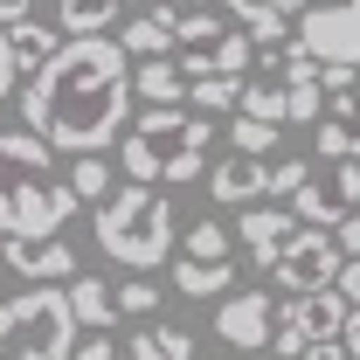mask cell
<instances>
[{"instance_id": "obj_36", "label": "cell", "mask_w": 360, "mask_h": 360, "mask_svg": "<svg viewBox=\"0 0 360 360\" xmlns=\"http://www.w3.org/2000/svg\"><path fill=\"white\" fill-rule=\"evenodd\" d=\"M14 77H21V70H14V56H7V28H0V97L14 90Z\"/></svg>"}, {"instance_id": "obj_1", "label": "cell", "mask_w": 360, "mask_h": 360, "mask_svg": "<svg viewBox=\"0 0 360 360\" xmlns=\"http://www.w3.org/2000/svg\"><path fill=\"white\" fill-rule=\"evenodd\" d=\"M132 56L118 49V35H63L21 90L28 132L56 153H104L132 125Z\"/></svg>"}, {"instance_id": "obj_33", "label": "cell", "mask_w": 360, "mask_h": 360, "mask_svg": "<svg viewBox=\"0 0 360 360\" xmlns=\"http://www.w3.org/2000/svg\"><path fill=\"white\" fill-rule=\"evenodd\" d=\"M298 360H354V347H347V340H312Z\"/></svg>"}, {"instance_id": "obj_29", "label": "cell", "mask_w": 360, "mask_h": 360, "mask_svg": "<svg viewBox=\"0 0 360 360\" xmlns=\"http://www.w3.org/2000/svg\"><path fill=\"white\" fill-rule=\"evenodd\" d=\"M264 174H270V194H277V201H291V194L312 180V160H270Z\"/></svg>"}, {"instance_id": "obj_12", "label": "cell", "mask_w": 360, "mask_h": 360, "mask_svg": "<svg viewBox=\"0 0 360 360\" xmlns=\"http://www.w3.org/2000/svg\"><path fill=\"white\" fill-rule=\"evenodd\" d=\"M298 229H305V222H298L291 208H264V201H250V208H243V222L229 229V236L250 250V264H257V270H270L277 257H284V243H291Z\"/></svg>"}, {"instance_id": "obj_24", "label": "cell", "mask_w": 360, "mask_h": 360, "mask_svg": "<svg viewBox=\"0 0 360 360\" xmlns=\"http://www.w3.org/2000/svg\"><path fill=\"white\" fill-rule=\"evenodd\" d=\"M70 187H77V201H90V208H97V201H104V194H111V160H104V153H70Z\"/></svg>"}, {"instance_id": "obj_8", "label": "cell", "mask_w": 360, "mask_h": 360, "mask_svg": "<svg viewBox=\"0 0 360 360\" xmlns=\"http://www.w3.org/2000/svg\"><path fill=\"white\" fill-rule=\"evenodd\" d=\"M354 208H360V160H333V174L312 167V180L291 194V215L305 229H333L340 215H354Z\"/></svg>"}, {"instance_id": "obj_9", "label": "cell", "mask_w": 360, "mask_h": 360, "mask_svg": "<svg viewBox=\"0 0 360 360\" xmlns=\"http://www.w3.org/2000/svg\"><path fill=\"white\" fill-rule=\"evenodd\" d=\"M0 264L14 270V277H28V284H70L77 277V243L63 236V229H35V236H0Z\"/></svg>"}, {"instance_id": "obj_26", "label": "cell", "mask_w": 360, "mask_h": 360, "mask_svg": "<svg viewBox=\"0 0 360 360\" xmlns=\"http://www.w3.org/2000/svg\"><path fill=\"white\" fill-rule=\"evenodd\" d=\"M180 257L222 264V257H229V229H222V222H187V243H180Z\"/></svg>"}, {"instance_id": "obj_15", "label": "cell", "mask_w": 360, "mask_h": 360, "mask_svg": "<svg viewBox=\"0 0 360 360\" xmlns=\"http://www.w3.org/2000/svg\"><path fill=\"white\" fill-rule=\"evenodd\" d=\"M63 291H70V312H77L84 333H111V319H118V291H111V277H84V270H77Z\"/></svg>"}, {"instance_id": "obj_21", "label": "cell", "mask_w": 360, "mask_h": 360, "mask_svg": "<svg viewBox=\"0 0 360 360\" xmlns=\"http://www.w3.org/2000/svg\"><path fill=\"white\" fill-rule=\"evenodd\" d=\"M7 56H14V70H28V77H35L49 56H56V21H35V14H28V21H14V28H7Z\"/></svg>"}, {"instance_id": "obj_22", "label": "cell", "mask_w": 360, "mask_h": 360, "mask_svg": "<svg viewBox=\"0 0 360 360\" xmlns=\"http://www.w3.org/2000/svg\"><path fill=\"white\" fill-rule=\"evenodd\" d=\"M243 84H250V77H229V70H215V77H194V84H187V104H194L201 118H229V111L243 104Z\"/></svg>"}, {"instance_id": "obj_30", "label": "cell", "mask_w": 360, "mask_h": 360, "mask_svg": "<svg viewBox=\"0 0 360 360\" xmlns=\"http://www.w3.org/2000/svg\"><path fill=\"white\" fill-rule=\"evenodd\" d=\"M153 305H160V284H146V277L118 284V319H153Z\"/></svg>"}, {"instance_id": "obj_28", "label": "cell", "mask_w": 360, "mask_h": 360, "mask_svg": "<svg viewBox=\"0 0 360 360\" xmlns=\"http://www.w3.org/2000/svg\"><path fill=\"white\" fill-rule=\"evenodd\" d=\"M243 118H270V125H284V84H243V104H236Z\"/></svg>"}, {"instance_id": "obj_32", "label": "cell", "mask_w": 360, "mask_h": 360, "mask_svg": "<svg viewBox=\"0 0 360 360\" xmlns=\"http://www.w3.org/2000/svg\"><path fill=\"white\" fill-rule=\"evenodd\" d=\"M333 243H340V257H360V208L333 222Z\"/></svg>"}, {"instance_id": "obj_11", "label": "cell", "mask_w": 360, "mask_h": 360, "mask_svg": "<svg viewBox=\"0 0 360 360\" xmlns=\"http://www.w3.org/2000/svg\"><path fill=\"white\" fill-rule=\"evenodd\" d=\"M270 312H277V298L250 284V291H236V298L215 305V340L236 347V354H264L270 347Z\"/></svg>"}, {"instance_id": "obj_40", "label": "cell", "mask_w": 360, "mask_h": 360, "mask_svg": "<svg viewBox=\"0 0 360 360\" xmlns=\"http://www.w3.org/2000/svg\"><path fill=\"white\" fill-rule=\"evenodd\" d=\"M146 7H167V0H146Z\"/></svg>"}, {"instance_id": "obj_7", "label": "cell", "mask_w": 360, "mask_h": 360, "mask_svg": "<svg viewBox=\"0 0 360 360\" xmlns=\"http://www.w3.org/2000/svg\"><path fill=\"white\" fill-rule=\"evenodd\" d=\"M298 42L333 70H360V0H333V7H305L298 14Z\"/></svg>"}, {"instance_id": "obj_5", "label": "cell", "mask_w": 360, "mask_h": 360, "mask_svg": "<svg viewBox=\"0 0 360 360\" xmlns=\"http://www.w3.org/2000/svg\"><path fill=\"white\" fill-rule=\"evenodd\" d=\"M84 340V326L70 312L63 284H28L14 298H0V360H70Z\"/></svg>"}, {"instance_id": "obj_25", "label": "cell", "mask_w": 360, "mask_h": 360, "mask_svg": "<svg viewBox=\"0 0 360 360\" xmlns=\"http://www.w3.org/2000/svg\"><path fill=\"white\" fill-rule=\"evenodd\" d=\"M277 139H284V125H270V118H243V111H236V125H229V153L264 160V153H277Z\"/></svg>"}, {"instance_id": "obj_17", "label": "cell", "mask_w": 360, "mask_h": 360, "mask_svg": "<svg viewBox=\"0 0 360 360\" xmlns=\"http://www.w3.org/2000/svg\"><path fill=\"white\" fill-rule=\"evenodd\" d=\"M118 49H125L132 63H153V56H174V7H146L139 21H125Z\"/></svg>"}, {"instance_id": "obj_27", "label": "cell", "mask_w": 360, "mask_h": 360, "mask_svg": "<svg viewBox=\"0 0 360 360\" xmlns=\"http://www.w3.org/2000/svg\"><path fill=\"white\" fill-rule=\"evenodd\" d=\"M319 111H326L319 84H284V125H319Z\"/></svg>"}, {"instance_id": "obj_2", "label": "cell", "mask_w": 360, "mask_h": 360, "mask_svg": "<svg viewBox=\"0 0 360 360\" xmlns=\"http://www.w3.org/2000/svg\"><path fill=\"white\" fill-rule=\"evenodd\" d=\"M208 153H215V118H201L194 104H146L118 139V167L146 187H187L208 180Z\"/></svg>"}, {"instance_id": "obj_3", "label": "cell", "mask_w": 360, "mask_h": 360, "mask_svg": "<svg viewBox=\"0 0 360 360\" xmlns=\"http://www.w3.org/2000/svg\"><path fill=\"white\" fill-rule=\"evenodd\" d=\"M77 208L84 201L56 167V146H42L35 132H0V236L63 229Z\"/></svg>"}, {"instance_id": "obj_20", "label": "cell", "mask_w": 360, "mask_h": 360, "mask_svg": "<svg viewBox=\"0 0 360 360\" xmlns=\"http://www.w3.org/2000/svg\"><path fill=\"white\" fill-rule=\"evenodd\" d=\"M229 284H236V264H201V257H174V291L180 298H222Z\"/></svg>"}, {"instance_id": "obj_18", "label": "cell", "mask_w": 360, "mask_h": 360, "mask_svg": "<svg viewBox=\"0 0 360 360\" xmlns=\"http://www.w3.org/2000/svg\"><path fill=\"white\" fill-rule=\"evenodd\" d=\"M132 97H146V104H187V77H180V63H174V56L132 63Z\"/></svg>"}, {"instance_id": "obj_34", "label": "cell", "mask_w": 360, "mask_h": 360, "mask_svg": "<svg viewBox=\"0 0 360 360\" xmlns=\"http://www.w3.org/2000/svg\"><path fill=\"white\" fill-rule=\"evenodd\" d=\"M70 360H132V354H118L111 340H77V354Z\"/></svg>"}, {"instance_id": "obj_6", "label": "cell", "mask_w": 360, "mask_h": 360, "mask_svg": "<svg viewBox=\"0 0 360 360\" xmlns=\"http://www.w3.org/2000/svg\"><path fill=\"white\" fill-rule=\"evenodd\" d=\"M347 312H354V305H347L333 284H319V291H291V298L270 312V354H305L312 340H340Z\"/></svg>"}, {"instance_id": "obj_14", "label": "cell", "mask_w": 360, "mask_h": 360, "mask_svg": "<svg viewBox=\"0 0 360 360\" xmlns=\"http://www.w3.org/2000/svg\"><path fill=\"white\" fill-rule=\"evenodd\" d=\"M208 194H215L222 208H250V201H264V194H270L264 160H250V153H229L222 167H208Z\"/></svg>"}, {"instance_id": "obj_35", "label": "cell", "mask_w": 360, "mask_h": 360, "mask_svg": "<svg viewBox=\"0 0 360 360\" xmlns=\"http://www.w3.org/2000/svg\"><path fill=\"white\" fill-rule=\"evenodd\" d=\"M35 14V0H0V28H14V21H28Z\"/></svg>"}, {"instance_id": "obj_39", "label": "cell", "mask_w": 360, "mask_h": 360, "mask_svg": "<svg viewBox=\"0 0 360 360\" xmlns=\"http://www.w3.org/2000/svg\"><path fill=\"white\" fill-rule=\"evenodd\" d=\"M194 7H229V0H194Z\"/></svg>"}, {"instance_id": "obj_4", "label": "cell", "mask_w": 360, "mask_h": 360, "mask_svg": "<svg viewBox=\"0 0 360 360\" xmlns=\"http://www.w3.org/2000/svg\"><path fill=\"white\" fill-rule=\"evenodd\" d=\"M90 236H97V250H104L111 264H125V270H160L167 257H174V243H180V215H174V201H167L160 187L125 180V187H111V194L97 201Z\"/></svg>"}, {"instance_id": "obj_13", "label": "cell", "mask_w": 360, "mask_h": 360, "mask_svg": "<svg viewBox=\"0 0 360 360\" xmlns=\"http://www.w3.org/2000/svg\"><path fill=\"white\" fill-rule=\"evenodd\" d=\"M312 146H319V160H360V84L340 90V97L319 111Z\"/></svg>"}, {"instance_id": "obj_37", "label": "cell", "mask_w": 360, "mask_h": 360, "mask_svg": "<svg viewBox=\"0 0 360 360\" xmlns=\"http://www.w3.org/2000/svg\"><path fill=\"white\" fill-rule=\"evenodd\" d=\"M340 340H347V347H354V360H360V305L347 312V326H340Z\"/></svg>"}, {"instance_id": "obj_38", "label": "cell", "mask_w": 360, "mask_h": 360, "mask_svg": "<svg viewBox=\"0 0 360 360\" xmlns=\"http://www.w3.org/2000/svg\"><path fill=\"white\" fill-rule=\"evenodd\" d=\"M264 7H277V14H284V21H291V14H305V7H312V0H264Z\"/></svg>"}, {"instance_id": "obj_10", "label": "cell", "mask_w": 360, "mask_h": 360, "mask_svg": "<svg viewBox=\"0 0 360 360\" xmlns=\"http://www.w3.org/2000/svg\"><path fill=\"white\" fill-rule=\"evenodd\" d=\"M340 264H347V257H340V243H333L326 229H298V236L284 243V257L270 264V277H277L284 291H319V284H333Z\"/></svg>"}, {"instance_id": "obj_31", "label": "cell", "mask_w": 360, "mask_h": 360, "mask_svg": "<svg viewBox=\"0 0 360 360\" xmlns=\"http://www.w3.org/2000/svg\"><path fill=\"white\" fill-rule=\"evenodd\" d=\"M333 291H340L347 305H360V257H347V264L333 270Z\"/></svg>"}, {"instance_id": "obj_23", "label": "cell", "mask_w": 360, "mask_h": 360, "mask_svg": "<svg viewBox=\"0 0 360 360\" xmlns=\"http://www.w3.org/2000/svg\"><path fill=\"white\" fill-rule=\"evenodd\" d=\"M229 14H236V28L250 35V42H291V21L277 14V7H264V0H229Z\"/></svg>"}, {"instance_id": "obj_16", "label": "cell", "mask_w": 360, "mask_h": 360, "mask_svg": "<svg viewBox=\"0 0 360 360\" xmlns=\"http://www.w3.org/2000/svg\"><path fill=\"white\" fill-rule=\"evenodd\" d=\"M35 7H49L56 35H111L125 0H35Z\"/></svg>"}, {"instance_id": "obj_19", "label": "cell", "mask_w": 360, "mask_h": 360, "mask_svg": "<svg viewBox=\"0 0 360 360\" xmlns=\"http://www.w3.org/2000/svg\"><path fill=\"white\" fill-rule=\"evenodd\" d=\"M125 354L132 360H194V333H187V326H153V319H146L132 340H125Z\"/></svg>"}]
</instances>
